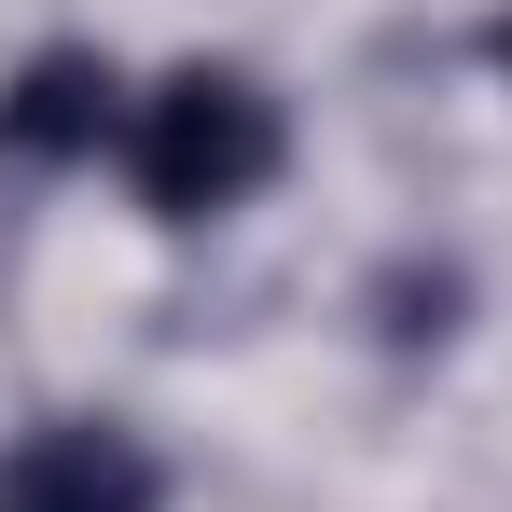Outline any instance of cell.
<instances>
[{
    "instance_id": "obj_1",
    "label": "cell",
    "mask_w": 512,
    "mask_h": 512,
    "mask_svg": "<svg viewBox=\"0 0 512 512\" xmlns=\"http://www.w3.org/2000/svg\"><path fill=\"white\" fill-rule=\"evenodd\" d=\"M125 180L153 222H222L277 180V97L250 70H167L125 111Z\"/></svg>"
},
{
    "instance_id": "obj_2",
    "label": "cell",
    "mask_w": 512,
    "mask_h": 512,
    "mask_svg": "<svg viewBox=\"0 0 512 512\" xmlns=\"http://www.w3.org/2000/svg\"><path fill=\"white\" fill-rule=\"evenodd\" d=\"M153 457H139V429L111 416H42L0 443V512H153Z\"/></svg>"
},
{
    "instance_id": "obj_3",
    "label": "cell",
    "mask_w": 512,
    "mask_h": 512,
    "mask_svg": "<svg viewBox=\"0 0 512 512\" xmlns=\"http://www.w3.org/2000/svg\"><path fill=\"white\" fill-rule=\"evenodd\" d=\"M111 139V70H97L84 42H56V56H28L14 84H0V153L14 167H70Z\"/></svg>"
},
{
    "instance_id": "obj_4",
    "label": "cell",
    "mask_w": 512,
    "mask_h": 512,
    "mask_svg": "<svg viewBox=\"0 0 512 512\" xmlns=\"http://www.w3.org/2000/svg\"><path fill=\"white\" fill-rule=\"evenodd\" d=\"M499 56H512V28H499Z\"/></svg>"
}]
</instances>
